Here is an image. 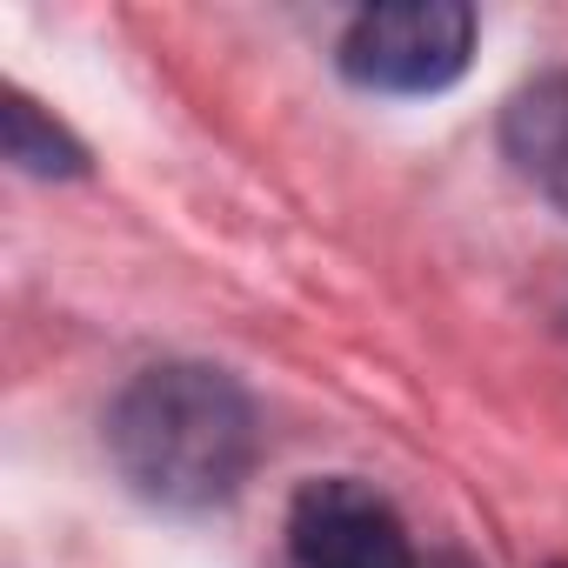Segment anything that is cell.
I'll return each mask as SVG.
<instances>
[{
    "instance_id": "obj_5",
    "label": "cell",
    "mask_w": 568,
    "mask_h": 568,
    "mask_svg": "<svg viewBox=\"0 0 568 568\" xmlns=\"http://www.w3.org/2000/svg\"><path fill=\"white\" fill-rule=\"evenodd\" d=\"M0 128H8V161L28 168V174H81V168H88L81 141H68L28 94H8V108H0Z\"/></svg>"
},
{
    "instance_id": "obj_3",
    "label": "cell",
    "mask_w": 568,
    "mask_h": 568,
    "mask_svg": "<svg viewBox=\"0 0 568 568\" xmlns=\"http://www.w3.org/2000/svg\"><path fill=\"white\" fill-rule=\"evenodd\" d=\"M288 555H295V568H422L402 515L348 475L308 481L295 495Z\"/></svg>"
},
{
    "instance_id": "obj_4",
    "label": "cell",
    "mask_w": 568,
    "mask_h": 568,
    "mask_svg": "<svg viewBox=\"0 0 568 568\" xmlns=\"http://www.w3.org/2000/svg\"><path fill=\"white\" fill-rule=\"evenodd\" d=\"M501 148L555 207H568V74H548L508 101Z\"/></svg>"
},
{
    "instance_id": "obj_6",
    "label": "cell",
    "mask_w": 568,
    "mask_h": 568,
    "mask_svg": "<svg viewBox=\"0 0 568 568\" xmlns=\"http://www.w3.org/2000/svg\"><path fill=\"white\" fill-rule=\"evenodd\" d=\"M422 568H468L462 555H442V561H422Z\"/></svg>"
},
{
    "instance_id": "obj_2",
    "label": "cell",
    "mask_w": 568,
    "mask_h": 568,
    "mask_svg": "<svg viewBox=\"0 0 568 568\" xmlns=\"http://www.w3.org/2000/svg\"><path fill=\"white\" fill-rule=\"evenodd\" d=\"M475 54V8L462 0H395L342 34V74L375 94H442Z\"/></svg>"
},
{
    "instance_id": "obj_1",
    "label": "cell",
    "mask_w": 568,
    "mask_h": 568,
    "mask_svg": "<svg viewBox=\"0 0 568 568\" xmlns=\"http://www.w3.org/2000/svg\"><path fill=\"white\" fill-rule=\"evenodd\" d=\"M254 402L234 375L201 362L148 368L121 388L108 415L114 468L134 495L161 508H214L227 501L254 468Z\"/></svg>"
}]
</instances>
